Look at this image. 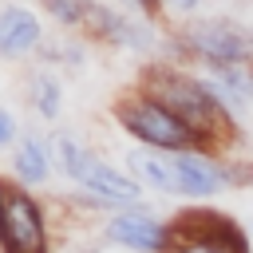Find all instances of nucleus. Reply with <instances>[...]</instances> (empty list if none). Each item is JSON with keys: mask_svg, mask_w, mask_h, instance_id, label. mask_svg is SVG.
Returning <instances> with one entry per match:
<instances>
[{"mask_svg": "<svg viewBox=\"0 0 253 253\" xmlns=\"http://www.w3.org/2000/svg\"><path fill=\"white\" fill-rule=\"evenodd\" d=\"M138 91H146L150 99H158L174 119H182L202 150L210 154H229L233 142H241V126L237 119L217 103V95L210 91V83L190 71V67H178L174 59H154V63H142L138 67Z\"/></svg>", "mask_w": 253, "mask_h": 253, "instance_id": "obj_1", "label": "nucleus"}, {"mask_svg": "<svg viewBox=\"0 0 253 253\" xmlns=\"http://www.w3.org/2000/svg\"><path fill=\"white\" fill-rule=\"evenodd\" d=\"M166 51L174 55V63L202 67L253 63V28L233 16H194L166 36Z\"/></svg>", "mask_w": 253, "mask_h": 253, "instance_id": "obj_2", "label": "nucleus"}, {"mask_svg": "<svg viewBox=\"0 0 253 253\" xmlns=\"http://www.w3.org/2000/svg\"><path fill=\"white\" fill-rule=\"evenodd\" d=\"M51 158H55V166H59V174L63 178H71L79 190H87V194H95V198H103V202H111V206H119V210H130V206H146L142 202V182L134 178V174H126V170H115L111 162H103L95 150H87L75 134H67V130H55V138H51Z\"/></svg>", "mask_w": 253, "mask_h": 253, "instance_id": "obj_3", "label": "nucleus"}, {"mask_svg": "<svg viewBox=\"0 0 253 253\" xmlns=\"http://www.w3.org/2000/svg\"><path fill=\"white\" fill-rule=\"evenodd\" d=\"M111 119H115V126H123V130H126L138 146H146V150H162V154L202 150L198 134H194L182 119H174L158 99H150V95L138 91V87L123 91V95L111 103Z\"/></svg>", "mask_w": 253, "mask_h": 253, "instance_id": "obj_4", "label": "nucleus"}, {"mask_svg": "<svg viewBox=\"0 0 253 253\" xmlns=\"http://www.w3.org/2000/svg\"><path fill=\"white\" fill-rule=\"evenodd\" d=\"M166 253H253V241L229 213L190 206L170 217Z\"/></svg>", "mask_w": 253, "mask_h": 253, "instance_id": "obj_5", "label": "nucleus"}, {"mask_svg": "<svg viewBox=\"0 0 253 253\" xmlns=\"http://www.w3.org/2000/svg\"><path fill=\"white\" fill-rule=\"evenodd\" d=\"M99 233L107 245H115L123 253H166V245H170V221L150 213L146 206L115 210Z\"/></svg>", "mask_w": 253, "mask_h": 253, "instance_id": "obj_6", "label": "nucleus"}, {"mask_svg": "<svg viewBox=\"0 0 253 253\" xmlns=\"http://www.w3.org/2000/svg\"><path fill=\"white\" fill-rule=\"evenodd\" d=\"M79 32L87 40L107 43V47H119V51H154L158 47V36L150 32L146 20H134V16L119 12V8H107L103 0L91 4V12H87V20H83Z\"/></svg>", "mask_w": 253, "mask_h": 253, "instance_id": "obj_7", "label": "nucleus"}, {"mask_svg": "<svg viewBox=\"0 0 253 253\" xmlns=\"http://www.w3.org/2000/svg\"><path fill=\"white\" fill-rule=\"evenodd\" d=\"M170 162H174L182 198L206 202V198L229 190V174H225L221 154H210V150H182V154H170Z\"/></svg>", "mask_w": 253, "mask_h": 253, "instance_id": "obj_8", "label": "nucleus"}, {"mask_svg": "<svg viewBox=\"0 0 253 253\" xmlns=\"http://www.w3.org/2000/svg\"><path fill=\"white\" fill-rule=\"evenodd\" d=\"M32 51H43L40 16L24 4H8L0 12V55L4 59H24Z\"/></svg>", "mask_w": 253, "mask_h": 253, "instance_id": "obj_9", "label": "nucleus"}, {"mask_svg": "<svg viewBox=\"0 0 253 253\" xmlns=\"http://www.w3.org/2000/svg\"><path fill=\"white\" fill-rule=\"evenodd\" d=\"M51 166H55L51 146H47L40 134H20V142H16V150H12V178H16L20 186L36 190V186H47Z\"/></svg>", "mask_w": 253, "mask_h": 253, "instance_id": "obj_10", "label": "nucleus"}, {"mask_svg": "<svg viewBox=\"0 0 253 253\" xmlns=\"http://www.w3.org/2000/svg\"><path fill=\"white\" fill-rule=\"evenodd\" d=\"M126 166H130V174H134L146 190H154V194H182V190H178V174H174L170 154L138 146V150H126Z\"/></svg>", "mask_w": 253, "mask_h": 253, "instance_id": "obj_11", "label": "nucleus"}, {"mask_svg": "<svg viewBox=\"0 0 253 253\" xmlns=\"http://www.w3.org/2000/svg\"><path fill=\"white\" fill-rule=\"evenodd\" d=\"M28 103H32V111H36L40 119L55 123L59 111H63V83H59L47 67H36L32 79H28Z\"/></svg>", "mask_w": 253, "mask_h": 253, "instance_id": "obj_12", "label": "nucleus"}, {"mask_svg": "<svg viewBox=\"0 0 253 253\" xmlns=\"http://www.w3.org/2000/svg\"><path fill=\"white\" fill-rule=\"evenodd\" d=\"M91 4H95V0H40V8H43L59 28H71V32H79V28H83V20H87Z\"/></svg>", "mask_w": 253, "mask_h": 253, "instance_id": "obj_13", "label": "nucleus"}, {"mask_svg": "<svg viewBox=\"0 0 253 253\" xmlns=\"http://www.w3.org/2000/svg\"><path fill=\"white\" fill-rule=\"evenodd\" d=\"M16 142H20V126H16L12 111L0 107V150H16Z\"/></svg>", "mask_w": 253, "mask_h": 253, "instance_id": "obj_14", "label": "nucleus"}, {"mask_svg": "<svg viewBox=\"0 0 253 253\" xmlns=\"http://www.w3.org/2000/svg\"><path fill=\"white\" fill-rule=\"evenodd\" d=\"M202 4H206V0H162V8H166L170 16H178V20H194V16L202 12Z\"/></svg>", "mask_w": 253, "mask_h": 253, "instance_id": "obj_15", "label": "nucleus"}, {"mask_svg": "<svg viewBox=\"0 0 253 253\" xmlns=\"http://www.w3.org/2000/svg\"><path fill=\"white\" fill-rule=\"evenodd\" d=\"M8 4H12V0H0V12H4V8H8Z\"/></svg>", "mask_w": 253, "mask_h": 253, "instance_id": "obj_16", "label": "nucleus"}]
</instances>
